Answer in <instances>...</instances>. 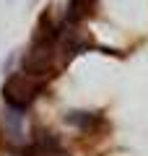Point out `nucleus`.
Listing matches in <instances>:
<instances>
[{
	"instance_id": "1",
	"label": "nucleus",
	"mask_w": 148,
	"mask_h": 156,
	"mask_svg": "<svg viewBox=\"0 0 148 156\" xmlns=\"http://www.w3.org/2000/svg\"><path fill=\"white\" fill-rule=\"evenodd\" d=\"M47 78H31L26 73H16L5 76V83H3V99H5V107H13V109L26 112L31 107V101L37 99V94L44 89Z\"/></svg>"
},
{
	"instance_id": "2",
	"label": "nucleus",
	"mask_w": 148,
	"mask_h": 156,
	"mask_svg": "<svg viewBox=\"0 0 148 156\" xmlns=\"http://www.w3.org/2000/svg\"><path fill=\"white\" fill-rule=\"evenodd\" d=\"M52 57H55V44H34L31 42L26 55L21 57V70L31 78H49Z\"/></svg>"
},
{
	"instance_id": "3",
	"label": "nucleus",
	"mask_w": 148,
	"mask_h": 156,
	"mask_svg": "<svg viewBox=\"0 0 148 156\" xmlns=\"http://www.w3.org/2000/svg\"><path fill=\"white\" fill-rule=\"evenodd\" d=\"M65 122L88 133L96 128V122H104V117H101V112H91V109H70L65 115Z\"/></svg>"
},
{
	"instance_id": "4",
	"label": "nucleus",
	"mask_w": 148,
	"mask_h": 156,
	"mask_svg": "<svg viewBox=\"0 0 148 156\" xmlns=\"http://www.w3.org/2000/svg\"><path fill=\"white\" fill-rule=\"evenodd\" d=\"M91 5L93 0H68V13H65V23L76 26L81 18H86L91 13Z\"/></svg>"
},
{
	"instance_id": "5",
	"label": "nucleus",
	"mask_w": 148,
	"mask_h": 156,
	"mask_svg": "<svg viewBox=\"0 0 148 156\" xmlns=\"http://www.w3.org/2000/svg\"><path fill=\"white\" fill-rule=\"evenodd\" d=\"M16 60H18V57H16V52H11V55H8L5 60H3V68H0V70L5 73V76H11V73H13V65H16Z\"/></svg>"
},
{
	"instance_id": "6",
	"label": "nucleus",
	"mask_w": 148,
	"mask_h": 156,
	"mask_svg": "<svg viewBox=\"0 0 148 156\" xmlns=\"http://www.w3.org/2000/svg\"><path fill=\"white\" fill-rule=\"evenodd\" d=\"M3 156H26V154H21V151H11V154H3Z\"/></svg>"
}]
</instances>
